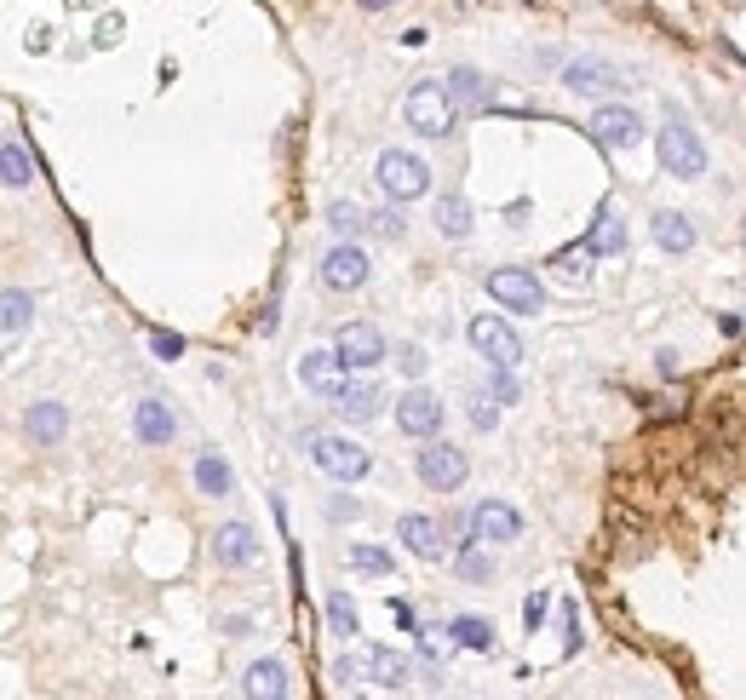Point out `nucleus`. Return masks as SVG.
I'll return each instance as SVG.
<instances>
[{
  "label": "nucleus",
  "mask_w": 746,
  "mask_h": 700,
  "mask_svg": "<svg viewBox=\"0 0 746 700\" xmlns=\"http://www.w3.org/2000/svg\"><path fill=\"white\" fill-rule=\"evenodd\" d=\"M409 655H396V649H351L345 660L333 666V678H362L373 689H402L409 683Z\"/></svg>",
  "instance_id": "nucleus-1"
},
{
  "label": "nucleus",
  "mask_w": 746,
  "mask_h": 700,
  "mask_svg": "<svg viewBox=\"0 0 746 700\" xmlns=\"http://www.w3.org/2000/svg\"><path fill=\"white\" fill-rule=\"evenodd\" d=\"M454 121H460V110H454V98L443 92V81H420L409 92V126L420 132V139H448Z\"/></svg>",
  "instance_id": "nucleus-2"
},
{
  "label": "nucleus",
  "mask_w": 746,
  "mask_h": 700,
  "mask_svg": "<svg viewBox=\"0 0 746 700\" xmlns=\"http://www.w3.org/2000/svg\"><path fill=\"white\" fill-rule=\"evenodd\" d=\"M380 184L385 195L402 207V202H420V195L431 190V166L414 155V150H385L380 155Z\"/></svg>",
  "instance_id": "nucleus-3"
},
{
  "label": "nucleus",
  "mask_w": 746,
  "mask_h": 700,
  "mask_svg": "<svg viewBox=\"0 0 746 700\" xmlns=\"http://www.w3.org/2000/svg\"><path fill=\"white\" fill-rule=\"evenodd\" d=\"M661 161H666V173H677V179H706V150H700L689 121H666L661 126Z\"/></svg>",
  "instance_id": "nucleus-4"
},
{
  "label": "nucleus",
  "mask_w": 746,
  "mask_h": 700,
  "mask_svg": "<svg viewBox=\"0 0 746 700\" xmlns=\"http://www.w3.org/2000/svg\"><path fill=\"white\" fill-rule=\"evenodd\" d=\"M311 459L322 465V471L333 477V483H362L367 477V448H356L351 437H311Z\"/></svg>",
  "instance_id": "nucleus-5"
},
{
  "label": "nucleus",
  "mask_w": 746,
  "mask_h": 700,
  "mask_svg": "<svg viewBox=\"0 0 746 700\" xmlns=\"http://www.w3.org/2000/svg\"><path fill=\"white\" fill-rule=\"evenodd\" d=\"M333 356L339 362H345V368H380V362L391 356L385 351V339H380V327H367V322H345V327H339L333 333Z\"/></svg>",
  "instance_id": "nucleus-6"
},
{
  "label": "nucleus",
  "mask_w": 746,
  "mask_h": 700,
  "mask_svg": "<svg viewBox=\"0 0 746 700\" xmlns=\"http://www.w3.org/2000/svg\"><path fill=\"white\" fill-rule=\"evenodd\" d=\"M471 351L488 356L494 368H517V362H523V339L512 333V322H500V316H477V322H471Z\"/></svg>",
  "instance_id": "nucleus-7"
},
{
  "label": "nucleus",
  "mask_w": 746,
  "mask_h": 700,
  "mask_svg": "<svg viewBox=\"0 0 746 700\" xmlns=\"http://www.w3.org/2000/svg\"><path fill=\"white\" fill-rule=\"evenodd\" d=\"M488 293L500 298L505 311H523V316H534L540 305H546V287L534 282V271H517V264L494 271V276H488Z\"/></svg>",
  "instance_id": "nucleus-8"
},
{
  "label": "nucleus",
  "mask_w": 746,
  "mask_h": 700,
  "mask_svg": "<svg viewBox=\"0 0 746 700\" xmlns=\"http://www.w3.org/2000/svg\"><path fill=\"white\" fill-rule=\"evenodd\" d=\"M563 81L581 92V98H621L632 81H626V70H615V63H603V58H581V63H568L563 70Z\"/></svg>",
  "instance_id": "nucleus-9"
},
{
  "label": "nucleus",
  "mask_w": 746,
  "mask_h": 700,
  "mask_svg": "<svg viewBox=\"0 0 746 700\" xmlns=\"http://www.w3.org/2000/svg\"><path fill=\"white\" fill-rule=\"evenodd\" d=\"M465 454L454 448V443H431V448H420V483L425 488H436V494H454L460 483H465Z\"/></svg>",
  "instance_id": "nucleus-10"
},
{
  "label": "nucleus",
  "mask_w": 746,
  "mask_h": 700,
  "mask_svg": "<svg viewBox=\"0 0 746 700\" xmlns=\"http://www.w3.org/2000/svg\"><path fill=\"white\" fill-rule=\"evenodd\" d=\"M592 139L603 150H637L643 144V115L637 110H621V104H603L597 121H592Z\"/></svg>",
  "instance_id": "nucleus-11"
},
{
  "label": "nucleus",
  "mask_w": 746,
  "mask_h": 700,
  "mask_svg": "<svg viewBox=\"0 0 746 700\" xmlns=\"http://www.w3.org/2000/svg\"><path fill=\"white\" fill-rule=\"evenodd\" d=\"M396 430H409V437H436V430H443V403H436L431 390L396 396Z\"/></svg>",
  "instance_id": "nucleus-12"
},
{
  "label": "nucleus",
  "mask_w": 746,
  "mask_h": 700,
  "mask_svg": "<svg viewBox=\"0 0 746 700\" xmlns=\"http://www.w3.org/2000/svg\"><path fill=\"white\" fill-rule=\"evenodd\" d=\"M213 562H219V569H253V562H259L253 528L248 523H224L219 535H213Z\"/></svg>",
  "instance_id": "nucleus-13"
},
{
  "label": "nucleus",
  "mask_w": 746,
  "mask_h": 700,
  "mask_svg": "<svg viewBox=\"0 0 746 700\" xmlns=\"http://www.w3.org/2000/svg\"><path fill=\"white\" fill-rule=\"evenodd\" d=\"M471 540H517L523 535V517L512 506H500V499H483V506H471Z\"/></svg>",
  "instance_id": "nucleus-14"
},
{
  "label": "nucleus",
  "mask_w": 746,
  "mask_h": 700,
  "mask_svg": "<svg viewBox=\"0 0 746 700\" xmlns=\"http://www.w3.org/2000/svg\"><path fill=\"white\" fill-rule=\"evenodd\" d=\"M322 282H327V287H339V293L362 287V282H367V253H362L356 242H339V247L322 258Z\"/></svg>",
  "instance_id": "nucleus-15"
},
{
  "label": "nucleus",
  "mask_w": 746,
  "mask_h": 700,
  "mask_svg": "<svg viewBox=\"0 0 746 700\" xmlns=\"http://www.w3.org/2000/svg\"><path fill=\"white\" fill-rule=\"evenodd\" d=\"M299 379H304V385H311V390L322 396V403H327V396H333L339 385H345V362H339L333 351H304V356H299Z\"/></svg>",
  "instance_id": "nucleus-16"
},
{
  "label": "nucleus",
  "mask_w": 746,
  "mask_h": 700,
  "mask_svg": "<svg viewBox=\"0 0 746 700\" xmlns=\"http://www.w3.org/2000/svg\"><path fill=\"white\" fill-rule=\"evenodd\" d=\"M396 540L409 546L414 557H425V562H436V557H443V528H436L425 511H409V517H396Z\"/></svg>",
  "instance_id": "nucleus-17"
},
{
  "label": "nucleus",
  "mask_w": 746,
  "mask_h": 700,
  "mask_svg": "<svg viewBox=\"0 0 746 700\" xmlns=\"http://www.w3.org/2000/svg\"><path fill=\"white\" fill-rule=\"evenodd\" d=\"M327 403L339 408V419H373V414H380V403H385V396H380V385H339L333 396H327Z\"/></svg>",
  "instance_id": "nucleus-18"
},
{
  "label": "nucleus",
  "mask_w": 746,
  "mask_h": 700,
  "mask_svg": "<svg viewBox=\"0 0 746 700\" xmlns=\"http://www.w3.org/2000/svg\"><path fill=\"white\" fill-rule=\"evenodd\" d=\"M132 430H139V443L167 448V443H173V414H167V403H139V414H132Z\"/></svg>",
  "instance_id": "nucleus-19"
},
{
  "label": "nucleus",
  "mask_w": 746,
  "mask_h": 700,
  "mask_svg": "<svg viewBox=\"0 0 746 700\" xmlns=\"http://www.w3.org/2000/svg\"><path fill=\"white\" fill-rule=\"evenodd\" d=\"M443 92L454 98V110H488V81L477 70H454L443 81Z\"/></svg>",
  "instance_id": "nucleus-20"
},
{
  "label": "nucleus",
  "mask_w": 746,
  "mask_h": 700,
  "mask_svg": "<svg viewBox=\"0 0 746 700\" xmlns=\"http://www.w3.org/2000/svg\"><path fill=\"white\" fill-rule=\"evenodd\" d=\"M448 638H454L460 649H471V655H494V626L477 620V615H454V620H448Z\"/></svg>",
  "instance_id": "nucleus-21"
},
{
  "label": "nucleus",
  "mask_w": 746,
  "mask_h": 700,
  "mask_svg": "<svg viewBox=\"0 0 746 700\" xmlns=\"http://www.w3.org/2000/svg\"><path fill=\"white\" fill-rule=\"evenodd\" d=\"M248 694H264V700H282V694H293V683H288V666H282V660H259V666H248Z\"/></svg>",
  "instance_id": "nucleus-22"
},
{
  "label": "nucleus",
  "mask_w": 746,
  "mask_h": 700,
  "mask_svg": "<svg viewBox=\"0 0 746 700\" xmlns=\"http://www.w3.org/2000/svg\"><path fill=\"white\" fill-rule=\"evenodd\" d=\"M63 430H70V408L63 403H36L29 408V437L36 443H58Z\"/></svg>",
  "instance_id": "nucleus-23"
},
{
  "label": "nucleus",
  "mask_w": 746,
  "mask_h": 700,
  "mask_svg": "<svg viewBox=\"0 0 746 700\" xmlns=\"http://www.w3.org/2000/svg\"><path fill=\"white\" fill-rule=\"evenodd\" d=\"M655 242H661L666 253H689V247H695V230H689L684 213H655Z\"/></svg>",
  "instance_id": "nucleus-24"
},
{
  "label": "nucleus",
  "mask_w": 746,
  "mask_h": 700,
  "mask_svg": "<svg viewBox=\"0 0 746 700\" xmlns=\"http://www.w3.org/2000/svg\"><path fill=\"white\" fill-rule=\"evenodd\" d=\"M586 247L592 253H626V219H615V213H597V224H592V236H586Z\"/></svg>",
  "instance_id": "nucleus-25"
},
{
  "label": "nucleus",
  "mask_w": 746,
  "mask_h": 700,
  "mask_svg": "<svg viewBox=\"0 0 746 700\" xmlns=\"http://www.w3.org/2000/svg\"><path fill=\"white\" fill-rule=\"evenodd\" d=\"M195 488H201V494H213V499H224V494L235 488L230 465H224L219 454H201V459H195Z\"/></svg>",
  "instance_id": "nucleus-26"
},
{
  "label": "nucleus",
  "mask_w": 746,
  "mask_h": 700,
  "mask_svg": "<svg viewBox=\"0 0 746 700\" xmlns=\"http://www.w3.org/2000/svg\"><path fill=\"white\" fill-rule=\"evenodd\" d=\"M29 316H36V298H29L23 287H7V293H0V333H23Z\"/></svg>",
  "instance_id": "nucleus-27"
},
{
  "label": "nucleus",
  "mask_w": 746,
  "mask_h": 700,
  "mask_svg": "<svg viewBox=\"0 0 746 700\" xmlns=\"http://www.w3.org/2000/svg\"><path fill=\"white\" fill-rule=\"evenodd\" d=\"M0 184H12V190L36 184V161H29V150H18V144H0Z\"/></svg>",
  "instance_id": "nucleus-28"
},
{
  "label": "nucleus",
  "mask_w": 746,
  "mask_h": 700,
  "mask_svg": "<svg viewBox=\"0 0 746 700\" xmlns=\"http://www.w3.org/2000/svg\"><path fill=\"white\" fill-rule=\"evenodd\" d=\"M327 230H333L339 242H356L362 230H367V213L351 207V202H333V207H327Z\"/></svg>",
  "instance_id": "nucleus-29"
},
{
  "label": "nucleus",
  "mask_w": 746,
  "mask_h": 700,
  "mask_svg": "<svg viewBox=\"0 0 746 700\" xmlns=\"http://www.w3.org/2000/svg\"><path fill=\"white\" fill-rule=\"evenodd\" d=\"M436 230H443V236H471V207L460 195H443V202H436Z\"/></svg>",
  "instance_id": "nucleus-30"
},
{
  "label": "nucleus",
  "mask_w": 746,
  "mask_h": 700,
  "mask_svg": "<svg viewBox=\"0 0 746 700\" xmlns=\"http://www.w3.org/2000/svg\"><path fill=\"white\" fill-rule=\"evenodd\" d=\"M327 626L339 631V638H351V631H362V620H356V603H351L345 591H339V597H327Z\"/></svg>",
  "instance_id": "nucleus-31"
},
{
  "label": "nucleus",
  "mask_w": 746,
  "mask_h": 700,
  "mask_svg": "<svg viewBox=\"0 0 746 700\" xmlns=\"http://www.w3.org/2000/svg\"><path fill=\"white\" fill-rule=\"evenodd\" d=\"M460 575H465V580H477V586H483V580H494V557H488L483 546H465V551H460Z\"/></svg>",
  "instance_id": "nucleus-32"
},
{
  "label": "nucleus",
  "mask_w": 746,
  "mask_h": 700,
  "mask_svg": "<svg viewBox=\"0 0 746 700\" xmlns=\"http://www.w3.org/2000/svg\"><path fill=\"white\" fill-rule=\"evenodd\" d=\"M351 569H362V575H391V551H380V546H351Z\"/></svg>",
  "instance_id": "nucleus-33"
},
{
  "label": "nucleus",
  "mask_w": 746,
  "mask_h": 700,
  "mask_svg": "<svg viewBox=\"0 0 746 700\" xmlns=\"http://www.w3.org/2000/svg\"><path fill=\"white\" fill-rule=\"evenodd\" d=\"M586 258H592V247L581 242V247H563V253H557L552 264H557V271H563V276H586Z\"/></svg>",
  "instance_id": "nucleus-34"
},
{
  "label": "nucleus",
  "mask_w": 746,
  "mask_h": 700,
  "mask_svg": "<svg viewBox=\"0 0 746 700\" xmlns=\"http://www.w3.org/2000/svg\"><path fill=\"white\" fill-rule=\"evenodd\" d=\"M546 609H552V591H528V603H523L528 631H540V626H546Z\"/></svg>",
  "instance_id": "nucleus-35"
},
{
  "label": "nucleus",
  "mask_w": 746,
  "mask_h": 700,
  "mask_svg": "<svg viewBox=\"0 0 746 700\" xmlns=\"http://www.w3.org/2000/svg\"><path fill=\"white\" fill-rule=\"evenodd\" d=\"M574 649H581V609L563 603V655H574Z\"/></svg>",
  "instance_id": "nucleus-36"
},
{
  "label": "nucleus",
  "mask_w": 746,
  "mask_h": 700,
  "mask_svg": "<svg viewBox=\"0 0 746 700\" xmlns=\"http://www.w3.org/2000/svg\"><path fill=\"white\" fill-rule=\"evenodd\" d=\"M373 230H380V236H391V242H402V230H409V224H402V213L391 207V213H373Z\"/></svg>",
  "instance_id": "nucleus-37"
},
{
  "label": "nucleus",
  "mask_w": 746,
  "mask_h": 700,
  "mask_svg": "<svg viewBox=\"0 0 746 700\" xmlns=\"http://www.w3.org/2000/svg\"><path fill=\"white\" fill-rule=\"evenodd\" d=\"M396 362H402V374H414V379L425 374V351H420V345H402V351H396Z\"/></svg>",
  "instance_id": "nucleus-38"
},
{
  "label": "nucleus",
  "mask_w": 746,
  "mask_h": 700,
  "mask_svg": "<svg viewBox=\"0 0 746 700\" xmlns=\"http://www.w3.org/2000/svg\"><path fill=\"white\" fill-rule=\"evenodd\" d=\"M150 345H155V356H167V362H173V356L184 351V339H179V333H150Z\"/></svg>",
  "instance_id": "nucleus-39"
},
{
  "label": "nucleus",
  "mask_w": 746,
  "mask_h": 700,
  "mask_svg": "<svg viewBox=\"0 0 746 700\" xmlns=\"http://www.w3.org/2000/svg\"><path fill=\"white\" fill-rule=\"evenodd\" d=\"M494 396H500V403H517V379H512V368L494 374Z\"/></svg>",
  "instance_id": "nucleus-40"
},
{
  "label": "nucleus",
  "mask_w": 746,
  "mask_h": 700,
  "mask_svg": "<svg viewBox=\"0 0 746 700\" xmlns=\"http://www.w3.org/2000/svg\"><path fill=\"white\" fill-rule=\"evenodd\" d=\"M121 29H127L121 18H104V23H98V47H115V41H121Z\"/></svg>",
  "instance_id": "nucleus-41"
},
{
  "label": "nucleus",
  "mask_w": 746,
  "mask_h": 700,
  "mask_svg": "<svg viewBox=\"0 0 746 700\" xmlns=\"http://www.w3.org/2000/svg\"><path fill=\"white\" fill-rule=\"evenodd\" d=\"M494 419H500V414H494L488 403H477V408H471V425H477V430H494Z\"/></svg>",
  "instance_id": "nucleus-42"
},
{
  "label": "nucleus",
  "mask_w": 746,
  "mask_h": 700,
  "mask_svg": "<svg viewBox=\"0 0 746 700\" xmlns=\"http://www.w3.org/2000/svg\"><path fill=\"white\" fill-rule=\"evenodd\" d=\"M391 615H396V626H409V631H414V609H409V603H396V597H391Z\"/></svg>",
  "instance_id": "nucleus-43"
},
{
  "label": "nucleus",
  "mask_w": 746,
  "mask_h": 700,
  "mask_svg": "<svg viewBox=\"0 0 746 700\" xmlns=\"http://www.w3.org/2000/svg\"><path fill=\"white\" fill-rule=\"evenodd\" d=\"M362 7H385V0H362Z\"/></svg>",
  "instance_id": "nucleus-44"
}]
</instances>
